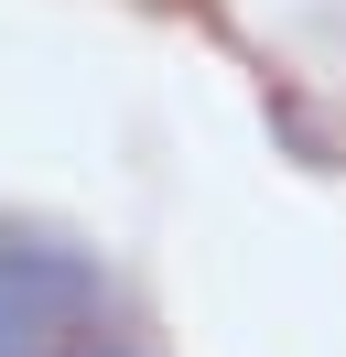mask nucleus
Returning a JSON list of instances; mask_svg holds the SVG:
<instances>
[{
  "mask_svg": "<svg viewBox=\"0 0 346 357\" xmlns=\"http://www.w3.org/2000/svg\"><path fill=\"white\" fill-rule=\"evenodd\" d=\"M98 357H141V347H98Z\"/></svg>",
  "mask_w": 346,
  "mask_h": 357,
  "instance_id": "f257e3e1",
  "label": "nucleus"
}]
</instances>
